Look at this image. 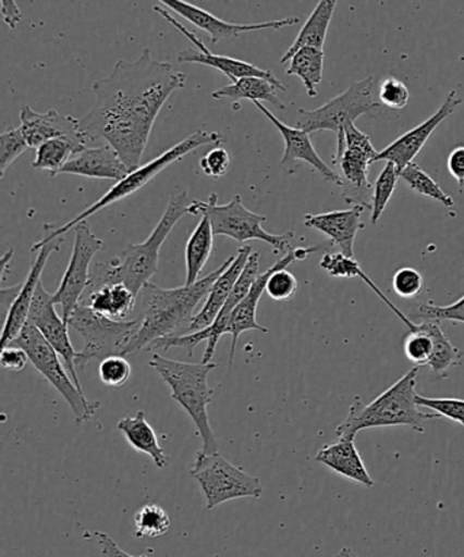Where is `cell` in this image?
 Returning a JSON list of instances; mask_svg holds the SVG:
<instances>
[{
  "mask_svg": "<svg viewBox=\"0 0 464 557\" xmlns=\"http://www.w3.org/2000/svg\"><path fill=\"white\" fill-rule=\"evenodd\" d=\"M185 82L187 75L145 48L138 59L119 60L111 74L93 84L96 102L80 119L81 128L89 141L106 140L133 172L141 168L162 107Z\"/></svg>",
  "mask_w": 464,
  "mask_h": 557,
  "instance_id": "obj_1",
  "label": "cell"
},
{
  "mask_svg": "<svg viewBox=\"0 0 464 557\" xmlns=\"http://www.w3.org/2000/svg\"><path fill=\"white\" fill-rule=\"evenodd\" d=\"M236 255L223 261L211 274L199 278L195 284H184L182 287L162 288L157 284L147 283L142 289L141 313L138 330L124 348L123 357L142 351L151 343L173 336H182L187 333L191 322L195 317V310L207 295L212 284L233 263Z\"/></svg>",
  "mask_w": 464,
  "mask_h": 557,
  "instance_id": "obj_2",
  "label": "cell"
},
{
  "mask_svg": "<svg viewBox=\"0 0 464 557\" xmlns=\"http://www.w3.org/2000/svg\"><path fill=\"white\" fill-rule=\"evenodd\" d=\"M187 199V190L172 194L161 220L144 243L130 244L122 256L93 265L85 294L112 284H124L138 297L146 284L150 283V277L157 274L160 249L172 228L184 215L190 214Z\"/></svg>",
  "mask_w": 464,
  "mask_h": 557,
  "instance_id": "obj_3",
  "label": "cell"
},
{
  "mask_svg": "<svg viewBox=\"0 0 464 557\" xmlns=\"http://www.w3.org/2000/svg\"><path fill=\"white\" fill-rule=\"evenodd\" d=\"M418 369L414 366L368 404H364L358 397L354 398L347 417L335 429L337 436L356 440L359 431L394 428V425H407L417 433L424 434L425 422L440 419V417L434 412H424L417 404Z\"/></svg>",
  "mask_w": 464,
  "mask_h": 557,
  "instance_id": "obj_4",
  "label": "cell"
},
{
  "mask_svg": "<svg viewBox=\"0 0 464 557\" xmlns=\"http://www.w3.org/2000/svg\"><path fill=\"white\" fill-rule=\"evenodd\" d=\"M149 364L171 387L173 400L193 419L202 440V449L198 453H218V442L207 413V407L215 395V389L209 386V374L217 369V364L179 362L163 358L160 354L152 355Z\"/></svg>",
  "mask_w": 464,
  "mask_h": 557,
  "instance_id": "obj_5",
  "label": "cell"
},
{
  "mask_svg": "<svg viewBox=\"0 0 464 557\" xmlns=\"http://www.w3.org/2000/svg\"><path fill=\"white\" fill-rule=\"evenodd\" d=\"M222 140L223 138L220 133H210V131L205 129L196 131V133L191 134L187 138L171 147V149L162 152V154L155 158V160L145 163V165L135 169L133 172H130L122 182L114 184L113 187L102 196V198L98 199L96 203H93L90 207H87V209L82 211L80 215H76L74 220L64 223L63 226L58 228H54L52 225L44 226L46 236H44L40 242L33 245L32 252H37L42 245H47L54 242V239H59L64 236L65 233L73 231L76 225H80L82 222H86L90 216L97 214V212L107 209L108 206L118 203V201L138 193L139 189L146 187L147 184L152 182L158 174L166 171V169L173 165V163L182 161L184 157L190 154V152L198 150L204 146L221 145Z\"/></svg>",
  "mask_w": 464,
  "mask_h": 557,
  "instance_id": "obj_6",
  "label": "cell"
},
{
  "mask_svg": "<svg viewBox=\"0 0 464 557\" xmlns=\"http://www.w3.org/2000/svg\"><path fill=\"white\" fill-rule=\"evenodd\" d=\"M190 215L206 216L210 221L215 236H223L237 243L258 242L269 244L274 255L291 252L294 233L271 234L261 227L267 221L264 215L255 214L243 203L242 195H236L227 205H218V195L209 199L195 200L190 205Z\"/></svg>",
  "mask_w": 464,
  "mask_h": 557,
  "instance_id": "obj_7",
  "label": "cell"
},
{
  "mask_svg": "<svg viewBox=\"0 0 464 557\" xmlns=\"http://www.w3.org/2000/svg\"><path fill=\"white\" fill-rule=\"evenodd\" d=\"M9 346L24 349L38 373L46 376L49 384L63 396L73 411L76 422L80 424L89 422L101 408L100 401L87 400L85 393L80 392L68 369L60 362L59 354L30 322H26L20 335Z\"/></svg>",
  "mask_w": 464,
  "mask_h": 557,
  "instance_id": "obj_8",
  "label": "cell"
},
{
  "mask_svg": "<svg viewBox=\"0 0 464 557\" xmlns=\"http://www.w3.org/2000/svg\"><path fill=\"white\" fill-rule=\"evenodd\" d=\"M69 326L80 333L84 341V348L76 358V368L85 369L91 360H103L112 355L123 357L124 348L138 330V320H111L80 304L70 317Z\"/></svg>",
  "mask_w": 464,
  "mask_h": 557,
  "instance_id": "obj_9",
  "label": "cell"
},
{
  "mask_svg": "<svg viewBox=\"0 0 464 557\" xmlns=\"http://www.w3.org/2000/svg\"><path fill=\"white\" fill-rule=\"evenodd\" d=\"M190 473L204 491L206 506L209 510L229 500L258 499L264 494L258 478L251 476L242 468L234 467L220 453H215V455L198 453Z\"/></svg>",
  "mask_w": 464,
  "mask_h": 557,
  "instance_id": "obj_10",
  "label": "cell"
},
{
  "mask_svg": "<svg viewBox=\"0 0 464 557\" xmlns=\"http://www.w3.org/2000/svg\"><path fill=\"white\" fill-rule=\"evenodd\" d=\"M374 76H368L363 81L354 82L342 95L332 98L314 111L300 109L296 127L308 134L321 133V131L340 133L343 124L356 123L359 117L380 108V103L374 98Z\"/></svg>",
  "mask_w": 464,
  "mask_h": 557,
  "instance_id": "obj_11",
  "label": "cell"
},
{
  "mask_svg": "<svg viewBox=\"0 0 464 557\" xmlns=\"http://www.w3.org/2000/svg\"><path fill=\"white\" fill-rule=\"evenodd\" d=\"M75 242L68 270L60 281L57 293L53 294L54 305L62 306V317L69 320L89 284L90 264L96 253L103 248V242L91 232L89 223L82 222L75 228Z\"/></svg>",
  "mask_w": 464,
  "mask_h": 557,
  "instance_id": "obj_12",
  "label": "cell"
},
{
  "mask_svg": "<svg viewBox=\"0 0 464 557\" xmlns=\"http://www.w3.org/2000/svg\"><path fill=\"white\" fill-rule=\"evenodd\" d=\"M152 10L160 14L162 18L168 21L173 27H176L180 33H183L185 38H188V40L194 44V47H196V49L190 48L180 52L178 57L180 63L202 64L207 65V67L216 69L221 71L223 75H227L228 78L232 81V84H236V82L242 78L256 76V78L271 82L272 85L278 87V90H286V86L277 78L272 71L260 69L258 65L244 62V60L212 53L194 32L188 30L187 27L180 24V22L174 18L172 14H169L166 9L161 8V5H155Z\"/></svg>",
  "mask_w": 464,
  "mask_h": 557,
  "instance_id": "obj_13",
  "label": "cell"
},
{
  "mask_svg": "<svg viewBox=\"0 0 464 557\" xmlns=\"http://www.w3.org/2000/svg\"><path fill=\"white\" fill-rule=\"evenodd\" d=\"M53 294H49L44 288L42 283L38 284L35 298H33L32 308L29 311L30 324L35 325L46 341L51 344V347L63 359L65 369H68L71 379L78 387L80 392L84 393L76 374V358L78 351H75L73 343L69 335V324L63 320L62 315L54 310Z\"/></svg>",
  "mask_w": 464,
  "mask_h": 557,
  "instance_id": "obj_14",
  "label": "cell"
},
{
  "mask_svg": "<svg viewBox=\"0 0 464 557\" xmlns=\"http://www.w3.org/2000/svg\"><path fill=\"white\" fill-rule=\"evenodd\" d=\"M321 249H327V245L320 244L315 245L310 248H296L292 249L283 256L282 259L278 260L277 263L272 264L269 270L260 274L256 282L251 288L247 297L237 305V308L233 310L231 322H229L228 333L232 335V347H231V366L233 364L234 352H236L237 342L243 333L248 331H259L261 333H269L266 326L260 325L256 320V313H258V305L261 295L266 293L267 281L274 274L277 270L288 269L289 265L293 264L294 261H303L308 256L319 252Z\"/></svg>",
  "mask_w": 464,
  "mask_h": 557,
  "instance_id": "obj_15",
  "label": "cell"
},
{
  "mask_svg": "<svg viewBox=\"0 0 464 557\" xmlns=\"http://www.w3.org/2000/svg\"><path fill=\"white\" fill-rule=\"evenodd\" d=\"M160 3L183 16L191 24L199 27L200 30H204L206 35H209L212 44L231 40V38H237L244 35V33L249 32L280 30L283 27L293 26L300 22L298 16H289V18L258 22V24H234V22L218 18V16L209 13V11L198 8V5L183 2V0H161Z\"/></svg>",
  "mask_w": 464,
  "mask_h": 557,
  "instance_id": "obj_16",
  "label": "cell"
},
{
  "mask_svg": "<svg viewBox=\"0 0 464 557\" xmlns=\"http://www.w3.org/2000/svg\"><path fill=\"white\" fill-rule=\"evenodd\" d=\"M462 103L463 100L460 95H457V91L452 89L449 96L445 97L443 106L438 109V112H435L432 116L425 120L424 123L407 131L406 134H403L400 138L392 141L391 145L379 152L378 157L375 158V162L386 161L395 163L396 168L402 172L403 169L411 165L414 158L424 149V146L427 145L430 136L440 127L441 123L445 122L451 114H454Z\"/></svg>",
  "mask_w": 464,
  "mask_h": 557,
  "instance_id": "obj_17",
  "label": "cell"
},
{
  "mask_svg": "<svg viewBox=\"0 0 464 557\" xmlns=\"http://www.w3.org/2000/svg\"><path fill=\"white\" fill-rule=\"evenodd\" d=\"M20 129L30 149H38L49 140L71 138L87 144L86 134L81 128L80 119L70 114H60L54 109L40 113L30 107H24L20 113Z\"/></svg>",
  "mask_w": 464,
  "mask_h": 557,
  "instance_id": "obj_18",
  "label": "cell"
},
{
  "mask_svg": "<svg viewBox=\"0 0 464 557\" xmlns=\"http://www.w3.org/2000/svg\"><path fill=\"white\" fill-rule=\"evenodd\" d=\"M254 103L255 107L270 120L271 124L274 125L278 133L282 136L283 144H285V151H283L281 160L282 168L292 169L298 161H303L308 163L310 168H314L316 172H319L326 182L334 183L338 187H342L341 174L332 171V169L321 160L308 133L297 127H289V125L282 123L270 109H267L264 103L259 101Z\"/></svg>",
  "mask_w": 464,
  "mask_h": 557,
  "instance_id": "obj_19",
  "label": "cell"
},
{
  "mask_svg": "<svg viewBox=\"0 0 464 557\" xmlns=\"http://www.w3.org/2000/svg\"><path fill=\"white\" fill-rule=\"evenodd\" d=\"M60 242H62V239H54V242L42 245V247L37 250V256L36 259L33 260L29 274H27L25 282L21 284L19 295H16L14 302L11 304L8 313H5L0 347H8L9 344L20 335L22 327H24L27 320H29L33 298H35L38 284L41 282L42 271L46 269L51 255L58 252L60 249V244H62Z\"/></svg>",
  "mask_w": 464,
  "mask_h": 557,
  "instance_id": "obj_20",
  "label": "cell"
},
{
  "mask_svg": "<svg viewBox=\"0 0 464 557\" xmlns=\"http://www.w3.org/2000/svg\"><path fill=\"white\" fill-rule=\"evenodd\" d=\"M378 151L345 149L334 160L341 168L342 196L347 205L373 207V185L369 183V166L378 157Z\"/></svg>",
  "mask_w": 464,
  "mask_h": 557,
  "instance_id": "obj_21",
  "label": "cell"
},
{
  "mask_svg": "<svg viewBox=\"0 0 464 557\" xmlns=\"http://www.w3.org/2000/svg\"><path fill=\"white\" fill-rule=\"evenodd\" d=\"M364 206H354L352 210L321 212L304 216L305 226L315 228L330 238L331 245L340 248L343 255L354 258V242L359 231L365 227L362 220Z\"/></svg>",
  "mask_w": 464,
  "mask_h": 557,
  "instance_id": "obj_22",
  "label": "cell"
},
{
  "mask_svg": "<svg viewBox=\"0 0 464 557\" xmlns=\"http://www.w3.org/2000/svg\"><path fill=\"white\" fill-rule=\"evenodd\" d=\"M130 169L125 166L118 151L109 145L86 147L80 154L74 156L65 163L59 174H74V176L112 180L122 182Z\"/></svg>",
  "mask_w": 464,
  "mask_h": 557,
  "instance_id": "obj_23",
  "label": "cell"
},
{
  "mask_svg": "<svg viewBox=\"0 0 464 557\" xmlns=\"http://www.w3.org/2000/svg\"><path fill=\"white\" fill-rule=\"evenodd\" d=\"M253 252L254 249L249 247V245H245V247L237 250L236 258H234L231 267L212 284L210 293L207 295L206 302L202 306L198 313L195 314L187 333L206 330V327H209L212 322L216 321L223 306L228 302L229 295H231L233 287L236 286L239 277L242 275L244 267L247 264L249 256L253 255ZM187 333H185V335H187Z\"/></svg>",
  "mask_w": 464,
  "mask_h": 557,
  "instance_id": "obj_24",
  "label": "cell"
},
{
  "mask_svg": "<svg viewBox=\"0 0 464 557\" xmlns=\"http://www.w3.org/2000/svg\"><path fill=\"white\" fill-rule=\"evenodd\" d=\"M316 461L323 463L330 471L352 480L365 488H374L375 480L370 476L362 455L356 446V440L337 436L332 444H327L316 455Z\"/></svg>",
  "mask_w": 464,
  "mask_h": 557,
  "instance_id": "obj_25",
  "label": "cell"
},
{
  "mask_svg": "<svg viewBox=\"0 0 464 557\" xmlns=\"http://www.w3.org/2000/svg\"><path fill=\"white\" fill-rule=\"evenodd\" d=\"M337 3V0H321L316 4L313 14L309 15V18L305 21L302 29H300L296 40L281 58V64L291 62L294 53H297L300 49H323Z\"/></svg>",
  "mask_w": 464,
  "mask_h": 557,
  "instance_id": "obj_26",
  "label": "cell"
},
{
  "mask_svg": "<svg viewBox=\"0 0 464 557\" xmlns=\"http://www.w3.org/2000/svg\"><path fill=\"white\" fill-rule=\"evenodd\" d=\"M136 298L138 297L124 284H112L84 294L80 304L89 306L93 311L108 319L127 321L135 308Z\"/></svg>",
  "mask_w": 464,
  "mask_h": 557,
  "instance_id": "obj_27",
  "label": "cell"
},
{
  "mask_svg": "<svg viewBox=\"0 0 464 557\" xmlns=\"http://www.w3.org/2000/svg\"><path fill=\"white\" fill-rule=\"evenodd\" d=\"M118 429L122 431L129 445L134 447L136 451L149 456L158 469L168 467L166 451L158 442L155 429L147 422L144 411H139L134 417L119 420Z\"/></svg>",
  "mask_w": 464,
  "mask_h": 557,
  "instance_id": "obj_28",
  "label": "cell"
},
{
  "mask_svg": "<svg viewBox=\"0 0 464 557\" xmlns=\"http://www.w3.org/2000/svg\"><path fill=\"white\" fill-rule=\"evenodd\" d=\"M212 238H215V233H212L211 223L206 216H202L198 226L191 233L187 245H185V284L187 286L199 281L202 271L212 252Z\"/></svg>",
  "mask_w": 464,
  "mask_h": 557,
  "instance_id": "obj_29",
  "label": "cell"
},
{
  "mask_svg": "<svg viewBox=\"0 0 464 557\" xmlns=\"http://www.w3.org/2000/svg\"><path fill=\"white\" fill-rule=\"evenodd\" d=\"M277 90L278 87L272 85L271 82L256 78V76H249V78L239 79L236 84L228 85L212 91L211 97L215 98V100L229 98V100L234 101H266L281 109V111H286V106L280 100V97L277 96Z\"/></svg>",
  "mask_w": 464,
  "mask_h": 557,
  "instance_id": "obj_30",
  "label": "cell"
},
{
  "mask_svg": "<svg viewBox=\"0 0 464 557\" xmlns=\"http://www.w3.org/2000/svg\"><path fill=\"white\" fill-rule=\"evenodd\" d=\"M427 322L428 331L434 338V354L428 368L436 379H447L451 370L463 362L464 351L452 344L450 337L441 327L438 320H423Z\"/></svg>",
  "mask_w": 464,
  "mask_h": 557,
  "instance_id": "obj_31",
  "label": "cell"
},
{
  "mask_svg": "<svg viewBox=\"0 0 464 557\" xmlns=\"http://www.w3.org/2000/svg\"><path fill=\"white\" fill-rule=\"evenodd\" d=\"M325 51L318 48H303L291 59L286 70L288 75L298 76L302 79L308 97L319 95V85L323 81Z\"/></svg>",
  "mask_w": 464,
  "mask_h": 557,
  "instance_id": "obj_32",
  "label": "cell"
},
{
  "mask_svg": "<svg viewBox=\"0 0 464 557\" xmlns=\"http://www.w3.org/2000/svg\"><path fill=\"white\" fill-rule=\"evenodd\" d=\"M85 149V144L71 138L49 140L36 150L33 168L37 169V171H47L49 176L57 177L65 163Z\"/></svg>",
  "mask_w": 464,
  "mask_h": 557,
  "instance_id": "obj_33",
  "label": "cell"
},
{
  "mask_svg": "<svg viewBox=\"0 0 464 557\" xmlns=\"http://www.w3.org/2000/svg\"><path fill=\"white\" fill-rule=\"evenodd\" d=\"M320 269L331 277L362 278V281L367 283V286L373 289V292L376 293V295H378V297L383 300L392 311L396 309V306L392 304V300L389 297H386L384 293L376 286L373 278L365 274L356 259L349 258V256L343 255L342 252H327L320 260Z\"/></svg>",
  "mask_w": 464,
  "mask_h": 557,
  "instance_id": "obj_34",
  "label": "cell"
},
{
  "mask_svg": "<svg viewBox=\"0 0 464 557\" xmlns=\"http://www.w3.org/2000/svg\"><path fill=\"white\" fill-rule=\"evenodd\" d=\"M401 178L405 180L408 188L414 193L425 196V198L434 199L439 203L447 207V209H454L455 200L429 176L427 172L416 162H412L401 172Z\"/></svg>",
  "mask_w": 464,
  "mask_h": 557,
  "instance_id": "obj_35",
  "label": "cell"
},
{
  "mask_svg": "<svg viewBox=\"0 0 464 557\" xmlns=\"http://www.w3.org/2000/svg\"><path fill=\"white\" fill-rule=\"evenodd\" d=\"M405 341H403V351L406 358L411 360L417 368L428 366L434 354V338L428 331L427 322L419 324L412 322L407 326Z\"/></svg>",
  "mask_w": 464,
  "mask_h": 557,
  "instance_id": "obj_36",
  "label": "cell"
},
{
  "mask_svg": "<svg viewBox=\"0 0 464 557\" xmlns=\"http://www.w3.org/2000/svg\"><path fill=\"white\" fill-rule=\"evenodd\" d=\"M135 539H157L163 536L171 528V518L161 506L147 504L134 516Z\"/></svg>",
  "mask_w": 464,
  "mask_h": 557,
  "instance_id": "obj_37",
  "label": "cell"
},
{
  "mask_svg": "<svg viewBox=\"0 0 464 557\" xmlns=\"http://www.w3.org/2000/svg\"><path fill=\"white\" fill-rule=\"evenodd\" d=\"M400 177L401 172L395 163L387 162L374 187L373 207H370V221H373V225H376L380 218L383 216L387 206H389L392 195L395 193Z\"/></svg>",
  "mask_w": 464,
  "mask_h": 557,
  "instance_id": "obj_38",
  "label": "cell"
},
{
  "mask_svg": "<svg viewBox=\"0 0 464 557\" xmlns=\"http://www.w3.org/2000/svg\"><path fill=\"white\" fill-rule=\"evenodd\" d=\"M417 404L419 407L439 414L440 418L464 425V400L462 398L417 395Z\"/></svg>",
  "mask_w": 464,
  "mask_h": 557,
  "instance_id": "obj_39",
  "label": "cell"
},
{
  "mask_svg": "<svg viewBox=\"0 0 464 557\" xmlns=\"http://www.w3.org/2000/svg\"><path fill=\"white\" fill-rule=\"evenodd\" d=\"M27 149H30V147L20 128L5 131L0 135V177L5 176L11 163Z\"/></svg>",
  "mask_w": 464,
  "mask_h": 557,
  "instance_id": "obj_40",
  "label": "cell"
},
{
  "mask_svg": "<svg viewBox=\"0 0 464 557\" xmlns=\"http://www.w3.org/2000/svg\"><path fill=\"white\" fill-rule=\"evenodd\" d=\"M131 373V364L122 355H112V357L101 360L98 368V375L103 385L109 387H120L127 384Z\"/></svg>",
  "mask_w": 464,
  "mask_h": 557,
  "instance_id": "obj_41",
  "label": "cell"
},
{
  "mask_svg": "<svg viewBox=\"0 0 464 557\" xmlns=\"http://www.w3.org/2000/svg\"><path fill=\"white\" fill-rule=\"evenodd\" d=\"M392 288L398 297L403 299H413L422 294L424 288V276L412 267H403L398 270L392 277Z\"/></svg>",
  "mask_w": 464,
  "mask_h": 557,
  "instance_id": "obj_42",
  "label": "cell"
},
{
  "mask_svg": "<svg viewBox=\"0 0 464 557\" xmlns=\"http://www.w3.org/2000/svg\"><path fill=\"white\" fill-rule=\"evenodd\" d=\"M298 289V282L296 276L289 272L286 269L277 270L274 274L269 277L266 286V294L277 302H283L296 295Z\"/></svg>",
  "mask_w": 464,
  "mask_h": 557,
  "instance_id": "obj_43",
  "label": "cell"
},
{
  "mask_svg": "<svg viewBox=\"0 0 464 557\" xmlns=\"http://www.w3.org/2000/svg\"><path fill=\"white\" fill-rule=\"evenodd\" d=\"M411 100V91L402 81L396 78H387L381 82L379 87V101L384 107L402 111L407 107Z\"/></svg>",
  "mask_w": 464,
  "mask_h": 557,
  "instance_id": "obj_44",
  "label": "cell"
},
{
  "mask_svg": "<svg viewBox=\"0 0 464 557\" xmlns=\"http://www.w3.org/2000/svg\"><path fill=\"white\" fill-rule=\"evenodd\" d=\"M419 319L462 322L464 324V295L456 302L439 306L434 304H424L418 306Z\"/></svg>",
  "mask_w": 464,
  "mask_h": 557,
  "instance_id": "obj_45",
  "label": "cell"
},
{
  "mask_svg": "<svg viewBox=\"0 0 464 557\" xmlns=\"http://www.w3.org/2000/svg\"><path fill=\"white\" fill-rule=\"evenodd\" d=\"M232 165V157L229 154L227 149L223 147H216V149L207 152L205 157H202L199 161V166L202 171L211 178H221L225 176L231 169Z\"/></svg>",
  "mask_w": 464,
  "mask_h": 557,
  "instance_id": "obj_46",
  "label": "cell"
},
{
  "mask_svg": "<svg viewBox=\"0 0 464 557\" xmlns=\"http://www.w3.org/2000/svg\"><path fill=\"white\" fill-rule=\"evenodd\" d=\"M27 362H30L29 357L24 349L14 346H8L0 351V364L4 370L20 371L26 368Z\"/></svg>",
  "mask_w": 464,
  "mask_h": 557,
  "instance_id": "obj_47",
  "label": "cell"
},
{
  "mask_svg": "<svg viewBox=\"0 0 464 557\" xmlns=\"http://www.w3.org/2000/svg\"><path fill=\"white\" fill-rule=\"evenodd\" d=\"M85 539L96 540L97 544L100 545L102 555L106 557H149V556H133L122 548L119 547L117 542L111 536H108L107 533L102 532H85Z\"/></svg>",
  "mask_w": 464,
  "mask_h": 557,
  "instance_id": "obj_48",
  "label": "cell"
},
{
  "mask_svg": "<svg viewBox=\"0 0 464 557\" xmlns=\"http://www.w3.org/2000/svg\"><path fill=\"white\" fill-rule=\"evenodd\" d=\"M449 172L460 187H464V144L455 147L450 152L449 161H447Z\"/></svg>",
  "mask_w": 464,
  "mask_h": 557,
  "instance_id": "obj_49",
  "label": "cell"
},
{
  "mask_svg": "<svg viewBox=\"0 0 464 557\" xmlns=\"http://www.w3.org/2000/svg\"><path fill=\"white\" fill-rule=\"evenodd\" d=\"M0 9H2V16L5 25H8L10 29H15L22 21V13L19 4H16L14 0H2V2H0Z\"/></svg>",
  "mask_w": 464,
  "mask_h": 557,
  "instance_id": "obj_50",
  "label": "cell"
},
{
  "mask_svg": "<svg viewBox=\"0 0 464 557\" xmlns=\"http://www.w3.org/2000/svg\"><path fill=\"white\" fill-rule=\"evenodd\" d=\"M13 256H14V250L13 249L8 250V252H5L3 255V258H2V265H3L2 281H4L5 274H8L9 263H10L11 259H13Z\"/></svg>",
  "mask_w": 464,
  "mask_h": 557,
  "instance_id": "obj_51",
  "label": "cell"
},
{
  "mask_svg": "<svg viewBox=\"0 0 464 557\" xmlns=\"http://www.w3.org/2000/svg\"><path fill=\"white\" fill-rule=\"evenodd\" d=\"M334 557H359L351 548H342Z\"/></svg>",
  "mask_w": 464,
  "mask_h": 557,
  "instance_id": "obj_52",
  "label": "cell"
}]
</instances>
